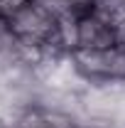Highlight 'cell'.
<instances>
[{"label":"cell","mask_w":125,"mask_h":128,"mask_svg":"<svg viewBox=\"0 0 125 128\" xmlns=\"http://www.w3.org/2000/svg\"><path fill=\"white\" fill-rule=\"evenodd\" d=\"M5 25L22 47L44 54H69L59 44V17L42 0H30L22 10L7 17Z\"/></svg>","instance_id":"6da1fadb"},{"label":"cell","mask_w":125,"mask_h":128,"mask_svg":"<svg viewBox=\"0 0 125 128\" xmlns=\"http://www.w3.org/2000/svg\"><path fill=\"white\" fill-rule=\"evenodd\" d=\"M71 62L88 86L125 81V49L118 44L106 49H74Z\"/></svg>","instance_id":"7a4b0ae2"},{"label":"cell","mask_w":125,"mask_h":128,"mask_svg":"<svg viewBox=\"0 0 125 128\" xmlns=\"http://www.w3.org/2000/svg\"><path fill=\"white\" fill-rule=\"evenodd\" d=\"M115 44V30L93 8L76 20V49H106Z\"/></svg>","instance_id":"3957f363"},{"label":"cell","mask_w":125,"mask_h":128,"mask_svg":"<svg viewBox=\"0 0 125 128\" xmlns=\"http://www.w3.org/2000/svg\"><path fill=\"white\" fill-rule=\"evenodd\" d=\"M30 0H0V20H7L12 17L17 10H22Z\"/></svg>","instance_id":"277c9868"},{"label":"cell","mask_w":125,"mask_h":128,"mask_svg":"<svg viewBox=\"0 0 125 128\" xmlns=\"http://www.w3.org/2000/svg\"><path fill=\"white\" fill-rule=\"evenodd\" d=\"M113 30H115V44L125 49V20H120Z\"/></svg>","instance_id":"5b68a950"}]
</instances>
